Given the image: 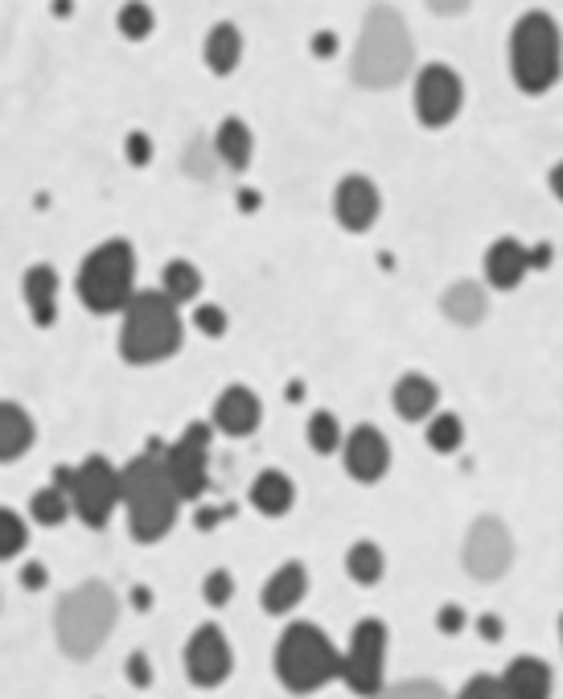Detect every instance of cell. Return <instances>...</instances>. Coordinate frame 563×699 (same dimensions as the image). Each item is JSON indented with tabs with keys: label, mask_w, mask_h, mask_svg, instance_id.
I'll return each instance as SVG.
<instances>
[{
	"label": "cell",
	"mask_w": 563,
	"mask_h": 699,
	"mask_svg": "<svg viewBox=\"0 0 563 699\" xmlns=\"http://www.w3.org/2000/svg\"><path fill=\"white\" fill-rule=\"evenodd\" d=\"M120 494L124 511H128V531L140 544H156L165 539L177 523V506L181 498L173 490L169 474H165V457H161V444H153L149 453L132 457L120 469Z\"/></svg>",
	"instance_id": "6da1fadb"
},
{
	"label": "cell",
	"mask_w": 563,
	"mask_h": 699,
	"mask_svg": "<svg viewBox=\"0 0 563 699\" xmlns=\"http://www.w3.org/2000/svg\"><path fill=\"white\" fill-rule=\"evenodd\" d=\"M181 338H186V325H181L177 301L165 289H144L128 301L120 325V354L132 366H149L177 354Z\"/></svg>",
	"instance_id": "7a4b0ae2"
},
{
	"label": "cell",
	"mask_w": 563,
	"mask_h": 699,
	"mask_svg": "<svg viewBox=\"0 0 563 699\" xmlns=\"http://www.w3.org/2000/svg\"><path fill=\"white\" fill-rule=\"evenodd\" d=\"M116 617H120V601L103 580H86L79 589H70L54 609V633L62 654L79 663L91 659L107 642V633L116 630Z\"/></svg>",
	"instance_id": "3957f363"
},
{
	"label": "cell",
	"mask_w": 563,
	"mask_h": 699,
	"mask_svg": "<svg viewBox=\"0 0 563 699\" xmlns=\"http://www.w3.org/2000/svg\"><path fill=\"white\" fill-rule=\"evenodd\" d=\"M275 675L292 696H308V691H321L325 683L342 675V654L321 626L292 621L275 642Z\"/></svg>",
	"instance_id": "277c9868"
},
{
	"label": "cell",
	"mask_w": 563,
	"mask_h": 699,
	"mask_svg": "<svg viewBox=\"0 0 563 699\" xmlns=\"http://www.w3.org/2000/svg\"><path fill=\"white\" fill-rule=\"evenodd\" d=\"M511 74L518 91L547 95L563 79V34L555 18L547 13H523L511 30Z\"/></svg>",
	"instance_id": "5b68a950"
},
{
	"label": "cell",
	"mask_w": 563,
	"mask_h": 699,
	"mask_svg": "<svg viewBox=\"0 0 563 699\" xmlns=\"http://www.w3.org/2000/svg\"><path fill=\"white\" fill-rule=\"evenodd\" d=\"M137 296V252L124 240L99 243L79 268V301L91 313H124Z\"/></svg>",
	"instance_id": "8992f818"
},
{
	"label": "cell",
	"mask_w": 563,
	"mask_h": 699,
	"mask_svg": "<svg viewBox=\"0 0 563 699\" xmlns=\"http://www.w3.org/2000/svg\"><path fill=\"white\" fill-rule=\"evenodd\" d=\"M411 58V42L403 21L391 9H375L362 25V42L354 54V79L362 86H391L403 79Z\"/></svg>",
	"instance_id": "52a82bcc"
},
{
	"label": "cell",
	"mask_w": 563,
	"mask_h": 699,
	"mask_svg": "<svg viewBox=\"0 0 563 699\" xmlns=\"http://www.w3.org/2000/svg\"><path fill=\"white\" fill-rule=\"evenodd\" d=\"M70 502L74 514L83 519L86 527H107V519L116 506H124L120 494V469L107 457H86L83 465H74V478H70Z\"/></svg>",
	"instance_id": "ba28073f"
},
{
	"label": "cell",
	"mask_w": 563,
	"mask_h": 699,
	"mask_svg": "<svg viewBox=\"0 0 563 699\" xmlns=\"http://www.w3.org/2000/svg\"><path fill=\"white\" fill-rule=\"evenodd\" d=\"M383 671H387V626L366 617L350 633V650L342 654V679L354 696L375 699L383 691Z\"/></svg>",
	"instance_id": "9c48e42d"
},
{
	"label": "cell",
	"mask_w": 563,
	"mask_h": 699,
	"mask_svg": "<svg viewBox=\"0 0 563 699\" xmlns=\"http://www.w3.org/2000/svg\"><path fill=\"white\" fill-rule=\"evenodd\" d=\"M411 103H415V116L424 128H448V124L461 116L465 103V83L461 74L444 62H432L415 74V86H411Z\"/></svg>",
	"instance_id": "30bf717a"
},
{
	"label": "cell",
	"mask_w": 563,
	"mask_h": 699,
	"mask_svg": "<svg viewBox=\"0 0 563 699\" xmlns=\"http://www.w3.org/2000/svg\"><path fill=\"white\" fill-rule=\"evenodd\" d=\"M165 457V474H169L173 490L181 502L189 498H202L206 490V457H210V428L189 424L181 432V441H173L169 448H161Z\"/></svg>",
	"instance_id": "8fae6325"
},
{
	"label": "cell",
	"mask_w": 563,
	"mask_h": 699,
	"mask_svg": "<svg viewBox=\"0 0 563 699\" xmlns=\"http://www.w3.org/2000/svg\"><path fill=\"white\" fill-rule=\"evenodd\" d=\"M514 560V539L511 531L497 519H478L469 535H465V568L478 580H497Z\"/></svg>",
	"instance_id": "7c38bea8"
},
{
	"label": "cell",
	"mask_w": 563,
	"mask_h": 699,
	"mask_svg": "<svg viewBox=\"0 0 563 699\" xmlns=\"http://www.w3.org/2000/svg\"><path fill=\"white\" fill-rule=\"evenodd\" d=\"M235 666V654H231V642L219 626H198L193 638L186 646V675L193 687H219Z\"/></svg>",
	"instance_id": "4fadbf2b"
},
{
	"label": "cell",
	"mask_w": 563,
	"mask_h": 699,
	"mask_svg": "<svg viewBox=\"0 0 563 699\" xmlns=\"http://www.w3.org/2000/svg\"><path fill=\"white\" fill-rule=\"evenodd\" d=\"M342 461L350 478L371 486V481H378L391 469V444H387V436H383L375 424H359L354 432H345Z\"/></svg>",
	"instance_id": "5bb4252c"
},
{
	"label": "cell",
	"mask_w": 563,
	"mask_h": 699,
	"mask_svg": "<svg viewBox=\"0 0 563 699\" xmlns=\"http://www.w3.org/2000/svg\"><path fill=\"white\" fill-rule=\"evenodd\" d=\"M383 210V198H378V186L371 177H345L333 189V214L342 222L345 231H371Z\"/></svg>",
	"instance_id": "9a60e30c"
},
{
	"label": "cell",
	"mask_w": 563,
	"mask_h": 699,
	"mask_svg": "<svg viewBox=\"0 0 563 699\" xmlns=\"http://www.w3.org/2000/svg\"><path fill=\"white\" fill-rule=\"evenodd\" d=\"M263 420V408H259V395L251 387H226V392L214 399V428L226 432V436H251Z\"/></svg>",
	"instance_id": "2e32d148"
},
{
	"label": "cell",
	"mask_w": 563,
	"mask_h": 699,
	"mask_svg": "<svg viewBox=\"0 0 563 699\" xmlns=\"http://www.w3.org/2000/svg\"><path fill=\"white\" fill-rule=\"evenodd\" d=\"M308 593V572L305 563H280L268 584H263V593H259V605H263V614H292Z\"/></svg>",
	"instance_id": "e0dca14e"
},
{
	"label": "cell",
	"mask_w": 563,
	"mask_h": 699,
	"mask_svg": "<svg viewBox=\"0 0 563 699\" xmlns=\"http://www.w3.org/2000/svg\"><path fill=\"white\" fill-rule=\"evenodd\" d=\"M530 272V252L518 240H497L490 252H485V280L494 289L511 292L518 289Z\"/></svg>",
	"instance_id": "ac0fdd59"
},
{
	"label": "cell",
	"mask_w": 563,
	"mask_h": 699,
	"mask_svg": "<svg viewBox=\"0 0 563 699\" xmlns=\"http://www.w3.org/2000/svg\"><path fill=\"white\" fill-rule=\"evenodd\" d=\"M391 404L411 424H415V420H432V416H436V404H441V387L427 375H403L395 383Z\"/></svg>",
	"instance_id": "d6986e66"
},
{
	"label": "cell",
	"mask_w": 563,
	"mask_h": 699,
	"mask_svg": "<svg viewBox=\"0 0 563 699\" xmlns=\"http://www.w3.org/2000/svg\"><path fill=\"white\" fill-rule=\"evenodd\" d=\"M502 687L511 691V699H551V666L523 654L502 671Z\"/></svg>",
	"instance_id": "ffe728a7"
},
{
	"label": "cell",
	"mask_w": 563,
	"mask_h": 699,
	"mask_svg": "<svg viewBox=\"0 0 563 699\" xmlns=\"http://www.w3.org/2000/svg\"><path fill=\"white\" fill-rule=\"evenodd\" d=\"M214 156H219L226 170H247V165H251L256 137H251V128H247L239 116L219 124V132H214Z\"/></svg>",
	"instance_id": "44dd1931"
},
{
	"label": "cell",
	"mask_w": 563,
	"mask_h": 699,
	"mask_svg": "<svg viewBox=\"0 0 563 699\" xmlns=\"http://www.w3.org/2000/svg\"><path fill=\"white\" fill-rule=\"evenodd\" d=\"M292 502H296V486H292L289 474H280V469H263V474L251 481V506H256L259 514L280 519V514L292 511Z\"/></svg>",
	"instance_id": "7402d4cb"
},
{
	"label": "cell",
	"mask_w": 563,
	"mask_h": 699,
	"mask_svg": "<svg viewBox=\"0 0 563 699\" xmlns=\"http://www.w3.org/2000/svg\"><path fill=\"white\" fill-rule=\"evenodd\" d=\"M25 305H30L37 325H54V317H58V272L50 264H37L25 272Z\"/></svg>",
	"instance_id": "603a6c76"
},
{
	"label": "cell",
	"mask_w": 563,
	"mask_h": 699,
	"mask_svg": "<svg viewBox=\"0 0 563 699\" xmlns=\"http://www.w3.org/2000/svg\"><path fill=\"white\" fill-rule=\"evenodd\" d=\"M206 67L214 70V74H231V70L239 67L243 58V34L239 25H231V21H219L210 34H206Z\"/></svg>",
	"instance_id": "cb8c5ba5"
},
{
	"label": "cell",
	"mask_w": 563,
	"mask_h": 699,
	"mask_svg": "<svg viewBox=\"0 0 563 699\" xmlns=\"http://www.w3.org/2000/svg\"><path fill=\"white\" fill-rule=\"evenodd\" d=\"M34 444V420L17 404H0V461H17Z\"/></svg>",
	"instance_id": "d4e9b609"
},
{
	"label": "cell",
	"mask_w": 563,
	"mask_h": 699,
	"mask_svg": "<svg viewBox=\"0 0 563 699\" xmlns=\"http://www.w3.org/2000/svg\"><path fill=\"white\" fill-rule=\"evenodd\" d=\"M345 572H350V580H354V584H362V589L378 584V580H383V572H387L383 547L371 544V539H359V544L345 551Z\"/></svg>",
	"instance_id": "484cf974"
},
{
	"label": "cell",
	"mask_w": 563,
	"mask_h": 699,
	"mask_svg": "<svg viewBox=\"0 0 563 699\" xmlns=\"http://www.w3.org/2000/svg\"><path fill=\"white\" fill-rule=\"evenodd\" d=\"M161 289L169 292L177 305H186V301H193L202 292V272L189 259H169L165 272H161Z\"/></svg>",
	"instance_id": "4316f807"
},
{
	"label": "cell",
	"mask_w": 563,
	"mask_h": 699,
	"mask_svg": "<svg viewBox=\"0 0 563 699\" xmlns=\"http://www.w3.org/2000/svg\"><path fill=\"white\" fill-rule=\"evenodd\" d=\"M74 511V502L62 486H46V490H37L30 498V514H34L42 527H58V523H67V514Z\"/></svg>",
	"instance_id": "83f0119b"
},
{
	"label": "cell",
	"mask_w": 563,
	"mask_h": 699,
	"mask_svg": "<svg viewBox=\"0 0 563 699\" xmlns=\"http://www.w3.org/2000/svg\"><path fill=\"white\" fill-rule=\"evenodd\" d=\"M305 436H308V444H313V453H321V457L338 453V448H342V441H345L342 420H338L333 411H313Z\"/></svg>",
	"instance_id": "f1b7e54d"
},
{
	"label": "cell",
	"mask_w": 563,
	"mask_h": 699,
	"mask_svg": "<svg viewBox=\"0 0 563 699\" xmlns=\"http://www.w3.org/2000/svg\"><path fill=\"white\" fill-rule=\"evenodd\" d=\"M461 444H465L461 416H453V411H436V416L427 420V448H432V453H457Z\"/></svg>",
	"instance_id": "f546056e"
},
{
	"label": "cell",
	"mask_w": 563,
	"mask_h": 699,
	"mask_svg": "<svg viewBox=\"0 0 563 699\" xmlns=\"http://www.w3.org/2000/svg\"><path fill=\"white\" fill-rule=\"evenodd\" d=\"M444 313L461 325L478 322L481 313H485V296H481V289H473V284H457V289H448V296H444Z\"/></svg>",
	"instance_id": "4dcf8cb0"
},
{
	"label": "cell",
	"mask_w": 563,
	"mask_h": 699,
	"mask_svg": "<svg viewBox=\"0 0 563 699\" xmlns=\"http://www.w3.org/2000/svg\"><path fill=\"white\" fill-rule=\"evenodd\" d=\"M116 25H120V34L128 37V42H144V37L153 34L156 18L144 0H128L120 9V18H116Z\"/></svg>",
	"instance_id": "1f68e13d"
},
{
	"label": "cell",
	"mask_w": 563,
	"mask_h": 699,
	"mask_svg": "<svg viewBox=\"0 0 563 699\" xmlns=\"http://www.w3.org/2000/svg\"><path fill=\"white\" fill-rule=\"evenodd\" d=\"M25 539H30V531H25V523H21V514H13V511H4V506H0V560H13V556H21Z\"/></svg>",
	"instance_id": "d6a6232c"
},
{
	"label": "cell",
	"mask_w": 563,
	"mask_h": 699,
	"mask_svg": "<svg viewBox=\"0 0 563 699\" xmlns=\"http://www.w3.org/2000/svg\"><path fill=\"white\" fill-rule=\"evenodd\" d=\"M375 699H453L444 687L427 679H411V683H399V687H383Z\"/></svg>",
	"instance_id": "836d02e7"
},
{
	"label": "cell",
	"mask_w": 563,
	"mask_h": 699,
	"mask_svg": "<svg viewBox=\"0 0 563 699\" xmlns=\"http://www.w3.org/2000/svg\"><path fill=\"white\" fill-rule=\"evenodd\" d=\"M202 597H206V605H214V609L235 597V580H231V572H226V568H214V572H206Z\"/></svg>",
	"instance_id": "e575fe53"
},
{
	"label": "cell",
	"mask_w": 563,
	"mask_h": 699,
	"mask_svg": "<svg viewBox=\"0 0 563 699\" xmlns=\"http://www.w3.org/2000/svg\"><path fill=\"white\" fill-rule=\"evenodd\" d=\"M453 699H511V691H506L502 679H494V675H473Z\"/></svg>",
	"instance_id": "d590c367"
},
{
	"label": "cell",
	"mask_w": 563,
	"mask_h": 699,
	"mask_svg": "<svg viewBox=\"0 0 563 699\" xmlns=\"http://www.w3.org/2000/svg\"><path fill=\"white\" fill-rule=\"evenodd\" d=\"M193 325L202 329L206 338H222V334H226V313H222L219 305H198V313H193Z\"/></svg>",
	"instance_id": "8d00e7d4"
},
{
	"label": "cell",
	"mask_w": 563,
	"mask_h": 699,
	"mask_svg": "<svg viewBox=\"0 0 563 699\" xmlns=\"http://www.w3.org/2000/svg\"><path fill=\"white\" fill-rule=\"evenodd\" d=\"M124 671H128V683L132 687H153V659L149 654H128V663H124Z\"/></svg>",
	"instance_id": "74e56055"
},
{
	"label": "cell",
	"mask_w": 563,
	"mask_h": 699,
	"mask_svg": "<svg viewBox=\"0 0 563 699\" xmlns=\"http://www.w3.org/2000/svg\"><path fill=\"white\" fill-rule=\"evenodd\" d=\"M128 161H132V165H149V161H153V140H149V132H132V137H128Z\"/></svg>",
	"instance_id": "f35d334b"
},
{
	"label": "cell",
	"mask_w": 563,
	"mask_h": 699,
	"mask_svg": "<svg viewBox=\"0 0 563 699\" xmlns=\"http://www.w3.org/2000/svg\"><path fill=\"white\" fill-rule=\"evenodd\" d=\"M46 580H50V572H46V563H25V568H21V584H25L30 593H37V589H46Z\"/></svg>",
	"instance_id": "ab89813d"
},
{
	"label": "cell",
	"mask_w": 563,
	"mask_h": 699,
	"mask_svg": "<svg viewBox=\"0 0 563 699\" xmlns=\"http://www.w3.org/2000/svg\"><path fill=\"white\" fill-rule=\"evenodd\" d=\"M436 626H441L444 633H457V630H465V614L457 605H444L441 614H436Z\"/></svg>",
	"instance_id": "60d3db41"
},
{
	"label": "cell",
	"mask_w": 563,
	"mask_h": 699,
	"mask_svg": "<svg viewBox=\"0 0 563 699\" xmlns=\"http://www.w3.org/2000/svg\"><path fill=\"white\" fill-rule=\"evenodd\" d=\"M313 50H317V58H329V54L338 50V37H333V34H317Z\"/></svg>",
	"instance_id": "b9f144b4"
},
{
	"label": "cell",
	"mask_w": 563,
	"mask_h": 699,
	"mask_svg": "<svg viewBox=\"0 0 563 699\" xmlns=\"http://www.w3.org/2000/svg\"><path fill=\"white\" fill-rule=\"evenodd\" d=\"M551 194H555V198L563 202V161L555 165V170H551Z\"/></svg>",
	"instance_id": "7bdbcfd3"
},
{
	"label": "cell",
	"mask_w": 563,
	"mask_h": 699,
	"mask_svg": "<svg viewBox=\"0 0 563 699\" xmlns=\"http://www.w3.org/2000/svg\"><path fill=\"white\" fill-rule=\"evenodd\" d=\"M465 0H432V9H441V13H457Z\"/></svg>",
	"instance_id": "ee69618b"
},
{
	"label": "cell",
	"mask_w": 563,
	"mask_h": 699,
	"mask_svg": "<svg viewBox=\"0 0 563 699\" xmlns=\"http://www.w3.org/2000/svg\"><path fill=\"white\" fill-rule=\"evenodd\" d=\"M481 633H485V638H497V633H502V626H497L494 617H481Z\"/></svg>",
	"instance_id": "f6af8a7d"
},
{
	"label": "cell",
	"mask_w": 563,
	"mask_h": 699,
	"mask_svg": "<svg viewBox=\"0 0 563 699\" xmlns=\"http://www.w3.org/2000/svg\"><path fill=\"white\" fill-rule=\"evenodd\" d=\"M132 601H137L140 609H144V605H149V601H153V597H149V593H144V589H137V593H132Z\"/></svg>",
	"instance_id": "bcb514c9"
},
{
	"label": "cell",
	"mask_w": 563,
	"mask_h": 699,
	"mask_svg": "<svg viewBox=\"0 0 563 699\" xmlns=\"http://www.w3.org/2000/svg\"><path fill=\"white\" fill-rule=\"evenodd\" d=\"M560 642H563V617H560Z\"/></svg>",
	"instance_id": "7dc6e473"
}]
</instances>
